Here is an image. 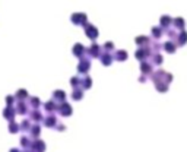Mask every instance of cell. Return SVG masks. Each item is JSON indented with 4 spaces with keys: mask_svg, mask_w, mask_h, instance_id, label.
<instances>
[{
    "mask_svg": "<svg viewBox=\"0 0 187 152\" xmlns=\"http://www.w3.org/2000/svg\"><path fill=\"white\" fill-rule=\"evenodd\" d=\"M60 114H61V116H70V114H72V107L69 105V104L64 102V104L60 107Z\"/></svg>",
    "mask_w": 187,
    "mask_h": 152,
    "instance_id": "cell-4",
    "label": "cell"
},
{
    "mask_svg": "<svg viewBox=\"0 0 187 152\" xmlns=\"http://www.w3.org/2000/svg\"><path fill=\"white\" fill-rule=\"evenodd\" d=\"M154 62L158 63V64H161V63H162V56H160V54H155V56H154Z\"/></svg>",
    "mask_w": 187,
    "mask_h": 152,
    "instance_id": "cell-25",
    "label": "cell"
},
{
    "mask_svg": "<svg viewBox=\"0 0 187 152\" xmlns=\"http://www.w3.org/2000/svg\"><path fill=\"white\" fill-rule=\"evenodd\" d=\"M73 98L75 100H81L82 98V91H75L73 92Z\"/></svg>",
    "mask_w": 187,
    "mask_h": 152,
    "instance_id": "cell-24",
    "label": "cell"
},
{
    "mask_svg": "<svg viewBox=\"0 0 187 152\" xmlns=\"http://www.w3.org/2000/svg\"><path fill=\"white\" fill-rule=\"evenodd\" d=\"M91 85H92V80H91L89 78L83 79V88H91Z\"/></svg>",
    "mask_w": 187,
    "mask_h": 152,
    "instance_id": "cell-21",
    "label": "cell"
},
{
    "mask_svg": "<svg viewBox=\"0 0 187 152\" xmlns=\"http://www.w3.org/2000/svg\"><path fill=\"white\" fill-rule=\"evenodd\" d=\"M83 51H85V48H83V45L81 44H76L75 47H73V53H75V56H82L83 54Z\"/></svg>",
    "mask_w": 187,
    "mask_h": 152,
    "instance_id": "cell-5",
    "label": "cell"
},
{
    "mask_svg": "<svg viewBox=\"0 0 187 152\" xmlns=\"http://www.w3.org/2000/svg\"><path fill=\"white\" fill-rule=\"evenodd\" d=\"M56 123H57L56 117H51V116H50L48 118H45V126H48V127H51V126H56Z\"/></svg>",
    "mask_w": 187,
    "mask_h": 152,
    "instance_id": "cell-10",
    "label": "cell"
},
{
    "mask_svg": "<svg viewBox=\"0 0 187 152\" xmlns=\"http://www.w3.org/2000/svg\"><path fill=\"white\" fill-rule=\"evenodd\" d=\"M152 32H154V37H155V38H160L161 35H162V31H161V28H156V27L152 29Z\"/></svg>",
    "mask_w": 187,
    "mask_h": 152,
    "instance_id": "cell-18",
    "label": "cell"
},
{
    "mask_svg": "<svg viewBox=\"0 0 187 152\" xmlns=\"http://www.w3.org/2000/svg\"><path fill=\"white\" fill-rule=\"evenodd\" d=\"M142 72L151 73V64H146V63H143V64H142Z\"/></svg>",
    "mask_w": 187,
    "mask_h": 152,
    "instance_id": "cell-22",
    "label": "cell"
},
{
    "mask_svg": "<svg viewBox=\"0 0 187 152\" xmlns=\"http://www.w3.org/2000/svg\"><path fill=\"white\" fill-rule=\"evenodd\" d=\"M116 59L117 60H126L127 59V53L126 51H117V56H116Z\"/></svg>",
    "mask_w": 187,
    "mask_h": 152,
    "instance_id": "cell-11",
    "label": "cell"
},
{
    "mask_svg": "<svg viewBox=\"0 0 187 152\" xmlns=\"http://www.w3.org/2000/svg\"><path fill=\"white\" fill-rule=\"evenodd\" d=\"M6 100H7V104H12L13 102V97H7Z\"/></svg>",
    "mask_w": 187,
    "mask_h": 152,
    "instance_id": "cell-33",
    "label": "cell"
},
{
    "mask_svg": "<svg viewBox=\"0 0 187 152\" xmlns=\"http://www.w3.org/2000/svg\"><path fill=\"white\" fill-rule=\"evenodd\" d=\"M89 68H91V62L89 60H86V59H82L81 60V64H79V68H77V70L81 72V73H85V72H88Z\"/></svg>",
    "mask_w": 187,
    "mask_h": 152,
    "instance_id": "cell-3",
    "label": "cell"
},
{
    "mask_svg": "<svg viewBox=\"0 0 187 152\" xmlns=\"http://www.w3.org/2000/svg\"><path fill=\"white\" fill-rule=\"evenodd\" d=\"M32 118H34V120H41V116H39L38 113H34L32 114Z\"/></svg>",
    "mask_w": 187,
    "mask_h": 152,
    "instance_id": "cell-32",
    "label": "cell"
},
{
    "mask_svg": "<svg viewBox=\"0 0 187 152\" xmlns=\"http://www.w3.org/2000/svg\"><path fill=\"white\" fill-rule=\"evenodd\" d=\"M85 32H86V35H88L91 39H95L98 37V31H97V28L92 27V25H85Z\"/></svg>",
    "mask_w": 187,
    "mask_h": 152,
    "instance_id": "cell-2",
    "label": "cell"
},
{
    "mask_svg": "<svg viewBox=\"0 0 187 152\" xmlns=\"http://www.w3.org/2000/svg\"><path fill=\"white\" fill-rule=\"evenodd\" d=\"M178 39H180V41H178V44H186V41H187V32H184V31H183L181 34H180V37H178Z\"/></svg>",
    "mask_w": 187,
    "mask_h": 152,
    "instance_id": "cell-15",
    "label": "cell"
},
{
    "mask_svg": "<svg viewBox=\"0 0 187 152\" xmlns=\"http://www.w3.org/2000/svg\"><path fill=\"white\" fill-rule=\"evenodd\" d=\"M9 129H10V132H16L19 127H18L16 124H10V127H9Z\"/></svg>",
    "mask_w": 187,
    "mask_h": 152,
    "instance_id": "cell-31",
    "label": "cell"
},
{
    "mask_svg": "<svg viewBox=\"0 0 187 152\" xmlns=\"http://www.w3.org/2000/svg\"><path fill=\"white\" fill-rule=\"evenodd\" d=\"M165 50L170 51V53H174V51H176V44H172V43H167V44H165Z\"/></svg>",
    "mask_w": 187,
    "mask_h": 152,
    "instance_id": "cell-16",
    "label": "cell"
},
{
    "mask_svg": "<svg viewBox=\"0 0 187 152\" xmlns=\"http://www.w3.org/2000/svg\"><path fill=\"white\" fill-rule=\"evenodd\" d=\"M15 113H16V111H13L12 108H6L5 110V117H7V118H10L12 120V117L15 116Z\"/></svg>",
    "mask_w": 187,
    "mask_h": 152,
    "instance_id": "cell-13",
    "label": "cell"
},
{
    "mask_svg": "<svg viewBox=\"0 0 187 152\" xmlns=\"http://www.w3.org/2000/svg\"><path fill=\"white\" fill-rule=\"evenodd\" d=\"M31 102H32V105H34V107H38V105H39L38 98H31Z\"/></svg>",
    "mask_w": 187,
    "mask_h": 152,
    "instance_id": "cell-29",
    "label": "cell"
},
{
    "mask_svg": "<svg viewBox=\"0 0 187 152\" xmlns=\"http://www.w3.org/2000/svg\"><path fill=\"white\" fill-rule=\"evenodd\" d=\"M148 54H149V48H140V50H139L138 53H136V57L142 60L143 57H146Z\"/></svg>",
    "mask_w": 187,
    "mask_h": 152,
    "instance_id": "cell-8",
    "label": "cell"
},
{
    "mask_svg": "<svg viewBox=\"0 0 187 152\" xmlns=\"http://www.w3.org/2000/svg\"><path fill=\"white\" fill-rule=\"evenodd\" d=\"M45 108H47V110H48V111H51V110H54L56 108V105H54V102H47V104H45Z\"/></svg>",
    "mask_w": 187,
    "mask_h": 152,
    "instance_id": "cell-26",
    "label": "cell"
},
{
    "mask_svg": "<svg viewBox=\"0 0 187 152\" xmlns=\"http://www.w3.org/2000/svg\"><path fill=\"white\" fill-rule=\"evenodd\" d=\"M136 43H138L139 45L145 44V43L148 44V43H149V38H146V37H138V38H136Z\"/></svg>",
    "mask_w": 187,
    "mask_h": 152,
    "instance_id": "cell-17",
    "label": "cell"
},
{
    "mask_svg": "<svg viewBox=\"0 0 187 152\" xmlns=\"http://www.w3.org/2000/svg\"><path fill=\"white\" fill-rule=\"evenodd\" d=\"M18 113L19 114H25L27 113V111H25V110H27V107H25V104H23V102H19V104H18Z\"/></svg>",
    "mask_w": 187,
    "mask_h": 152,
    "instance_id": "cell-14",
    "label": "cell"
},
{
    "mask_svg": "<svg viewBox=\"0 0 187 152\" xmlns=\"http://www.w3.org/2000/svg\"><path fill=\"white\" fill-rule=\"evenodd\" d=\"M54 98L57 100V101L63 102L64 100H66V94H64L63 91H56V92H54Z\"/></svg>",
    "mask_w": 187,
    "mask_h": 152,
    "instance_id": "cell-6",
    "label": "cell"
},
{
    "mask_svg": "<svg viewBox=\"0 0 187 152\" xmlns=\"http://www.w3.org/2000/svg\"><path fill=\"white\" fill-rule=\"evenodd\" d=\"M89 53H91V56H92V57L99 56V47H98L97 44H94L92 47H91V50H89Z\"/></svg>",
    "mask_w": 187,
    "mask_h": 152,
    "instance_id": "cell-9",
    "label": "cell"
},
{
    "mask_svg": "<svg viewBox=\"0 0 187 152\" xmlns=\"http://www.w3.org/2000/svg\"><path fill=\"white\" fill-rule=\"evenodd\" d=\"M39 135V126H34L32 127V136L34 138H37Z\"/></svg>",
    "mask_w": 187,
    "mask_h": 152,
    "instance_id": "cell-23",
    "label": "cell"
},
{
    "mask_svg": "<svg viewBox=\"0 0 187 152\" xmlns=\"http://www.w3.org/2000/svg\"><path fill=\"white\" fill-rule=\"evenodd\" d=\"M170 22H171V19L168 16H162V19H161V25H162V27H167Z\"/></svg>",
    "mask_w": 187,
    "mask_h": 152,
    "instance_id": "cell-20",
    "label": "cell"
},
{
    "mask_svg": "<svg viewBox=\"0 0 187 152\" xmlns=\"http://www.w3.org/2000/svg\"><path fill=\"white\" fill-rule=\"evenodd\" d=\"M70 82H72V85H73V86H79V85H81V80H79L77 78H73Z\"/></svg>",
    "mask_w": 187,
    "mask_h": 152,
    "instance_id": "cell-28",
    "label": "cell"
},
{
    "mask_svg": "<svg viewBox=\"0 0 187 152\" xmlns=\"http://www.w3.org/2000/svg\"><path fill=\"white\" fill-rule=\"evenodd\" d=\"M34 149L38 151V152H43L45 149V143L44 142H41V141H37L35 143H34Z\"/></svg>",
    "mask_w": 187,
    "mask_h": 152,
    "instance_id": "cell-7",
    "label": "cell"
},
{
    "mask_svg": "<svg viewBox=\"0 0 187 152\" xmlns=\"http://www.w3.org/2000/svg\"><path fill=\"white\" fill-rule=\"evenodd\" d=\"M176 25L178 27V28H183V27H184V21L178 18V19H176Z\"/></svg>",
    "mask_w": 187,
    "mask_h": 152,
    "instance_id": "cell-27",
    "label": "cell"
},
{
    "mask_svg": "<svg viewBox=\"0 0 187 152\" xmlns=\"http://www.w3.org/2000/svg\"><path fill=\"white\" fill-rule=\"evenodd\" d=\"M16 98H18V100H21V101H22V100H23V98H27V92H25V91H19V92H18V94H16Z\"/></svg>",
    "mask_w": 187,
    "mask_h": 152,
    "instance_id": "cell-19",
    "label": "cell"
},
{
    "mask_svg": "<svg viewBox=\"0 0 187 152\" xmlns=\"http://www.w3.org/2000/svg\"><path fill=\"white\" fill-rule=\"evenodd\" d=\"M72 21H73V23H76V25H85L86 23V15H83V13H75L72 16Z\"/></svg>",
    "mask_w": 187,
    "mask_h": 152,
    "instance_id": "cell-1",
    "label": "cell"
},
{
    "mask_svg": "<svg viewBox=\"0 0 187 152\" xmlns=\"http://www.w3.org/2000/svg\"><path fill=\"white\" fill-rule=\"evenodd\" d=\"M101 60H102V63H104L105 66H108L111 63V56L110 54H104V56H101Z\"/></svg>",
    "mask_w": 187,
    "mask_h": 152,
    "instance_id": "cell-12",
    "label": "cell"
},
{
    "mask_svg": "<svg viewBox=\"0 0 187 152\" xmlns=\"http://www.w3.org/2000/svg\"><path fill=\"white\" fill-rule=\"evenodd\" d=\"M10 152H19V151H18V149H12Z\"/></svg>",
    "mask_w": 187,
    "mask_h": 152,
    "instance_id": "cell-34",
    "label": "cell"
},
{
    "mask_svg": "<svg viewBox=\"0 0 187 152\" xmlns=\"http://www.w3.org/2000/svg\"><path fill=\"white\" fill-rule=\"evenodd\" d=\"M22 129L23 130H28V129H29V127H31V126H29V124H28V123H29V121H28V120H25V121H22Z\"/></svg>",
    "mask_w": 187,
    "mask_h": 152,
    "instance_id": "cell-30",
    "label": "cell"
}]
</instances>
